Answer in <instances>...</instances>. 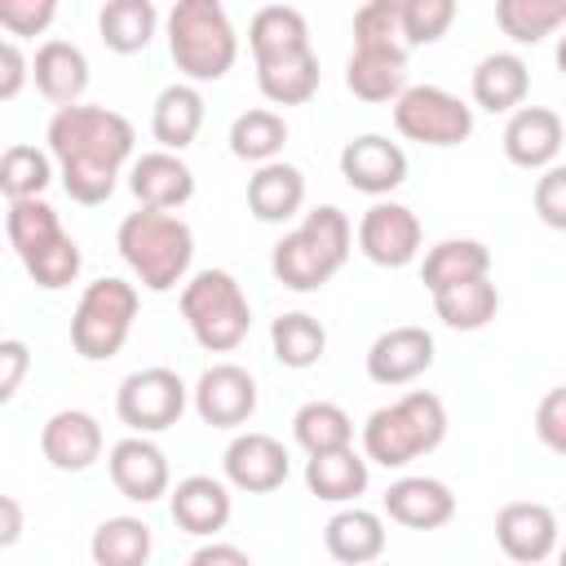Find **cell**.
<instances>
[{
	"mask_svg": "<svg viewBox=\"0 0 566 566\" xmlns=\"http://www.w3.org/2000/svg\"><path fill=\"white\" fill-rule=\"evenodd\" d=\"M323 544L340 566H371L385 553V522L371 509H340L323 526Z\"/></svg>",
	"mask_w": 566,
	"mask_h": 566,
	"instance_id": "27",
	"label": "cell"
},
{
	"mask_svg": "<svg viewBox=\"0 0 566 566\" xmlns=\"http://www.w3.org/2000/svg\"><path fill=\"white\" fill-rule=\"evenodd\" d=\"M305 203V177L296 164H261L252 177H248V212L256 221H270V226H283L301 212Z\"/></svg>",
	"mask_w": 566,
	"mask_h": 566,
	"instance_id": "24",
	"label": "cell"
},
{
	"mask_svg": "<svg viewBox=\"0 0 566 566\" xmlns=\"http://www.w3.org/2000/svg\"><path fill=\"white\" fill-rule=\"evenodd\" d=\"M128 190L137 195L142 208H155V212H172L181 203H190L195 195V172L181 155L172 150H146L133 159L128 168Z\"/></svg>",
	"mask_w": 566,
	"mask_h": 566,
	"instance_id": "18",
	"label": "cell"
},
{
	"mask_svg": "<svg viewBox=\"0 0 566 566\" xmlns=\"http://www.w3.org/2000/svg\"><path fill=\"white\" fill-rule=\"evenodd\" d=\"M137 318V287L128 279H93L80 292V305L71 314V345L88 363H106L124 349Z\"/></svg>",
	"mask_w": 566,
	"mask_h": 566,
	"instance_id": "7",
	"label": "cell"
},
{
	"mask_svg": "<svg viewBox=\"0 0 566 566\" xmlns=\"http://www.w3.org/2000/svg\"><path fill=\"white\" fill-rule=\"evenodd\" d=\"M49 181H53V164H49L44 150L18 142V146H9V150L0 155V190H4L9 203L40 199V195L49 190Z\"/></svg>",
	"mask_w": 566,
	"mask_h": 566,
	"instance_id": "40",
	"label": "cell"
},
{
	"mask_svg": "<svg viewBox=\"0 0 566 566\" xmlns=\"http://www.w3.org/2000/svg\"><path fill=\"white\" fill-rule=\"evenodd\" d=\"M394 128L420 146H460L473 133V106L438 84H411L394 102Z\"/></svg>",
	"mask_w": 566,
	"mask_h": 566,
	"instance_id": "8",
	"label": "cell"
},
{
	"mask_svg": "<svg viewBox=\"0 0 566 566\" xmlns=\"http://www.w3.org/2000/svg\"><path fill=\"white\" fill-rule=\"evenodd\" d=\"M433 310L451 332H482L500 310V287L491 283V274L469 279V283H455L447 292H433Z\"/></svg>",
	"mask_w": 566,
	"mask_h": 566,
	"instance_id": "33",
	"label": "cell"
},
{
	"mask_svg": "<svg viewBox=\"0 0 566 566\" xmlns=\"http://www.w3.org/2000/svg\"><path fill=\"white\" fill-rule=\"evenodd\" d=\"M27 75H31V62L22 57L18 40H4L0 44V102H13L27 84Z\"/></svg>",
	"mask_w": 566,
	"mask_h": 566,
	"instance_id": "48",
	"label": "cell"
},
{
	"mask_svg": "<svg viewBox=\"0 0 566 566\" xmlns=\"http://www.w3.org/2000/svg\"><path fill=\"white\" fill-rule=\"evenodd\" d=\"M115 248H119L124 265L137 274V283L146 292H172L190 270L195 234L177 212L137 208V212H128L119 221Z\"/></svg>",
	"mask_w": 566,
	"mask_h": 566,
	"instance_id": "3",
	"label": "cell"
},
{
	"mask_svg": "<svg viewBox=\"0 0 566 566\" xmlns=\"http://www.w3.org/2000/svg\"><path fill=\"white\" fill-rule=\"evenodd\" d=\"M349 243H354L349 217L336 203H318L305 212L296 230H287L274 243L270 270L287 292H318L349 261Z\"/></svg>",
	"mask_w": 566,
	"mask_h": 566,
	"instance_id": "2",
	"label": "cell"
},
{
	"mask_svg": "<svg viewBox=\"0 0 566 566\" xmlns=\"http://www.w3.org/2000/svg\"><path fill=\"white\" fill-rule=\"evenodd\" d=\"M57 18L53 0H0V27L9 35H40Z\"/></svg>",
	"mask_w": 566,
	"mask_h": 566,
	"instance_id": "45",
	"label": "cell"
},
{
	"mask_svg": "<svg viewBox=\"0 0 566 566\" xmlns=\"http://www.w3.org/2000/svg\"><path fill=\"white\" fill-rule=\"evenodd\" d=\"M557 71H562V75H566V35H562V40H557Z\"/></svg>",
	"mask_w": 566,
	"mask_h": 566,
	"instance_id": "51",
	"label": "cell"
},
{
	"mask_svg": "<svg viewBox=\"0 0 566 566\" xmlns=\"http://www.w3.org/2000/svg\"><path fill=\"white\" fill-rule=\"evenodd\" d=\"M40 451L53 469L62 473H84L97 455H102V424L80 411V407H66V411H53L40 429Z\"/></svg>",
	"mask_w": 566,
	"mask_h": 566,
	"instance_id": "20",
	"label": "cell"
},
{
	"mask_svg": "<svg viewBox=\"0 0 566 566\" xmlns=\"http://www.w3.org/2000/svg\"><path fill=\"white\" fill-rule=\"evenodd\" d=\"M221 469H226L230 486H239L248 495H270V491H279L287 482V451H283L279 438L248 429L226 447Z\"/></svg>",
	"mask_w": 566,
	"mask_h": 566,
	"instance_id": "15",
	"label": "cell"
},
{
	"mask_svg": "<svg viewBox=\"0 0 566 566\" xmlns=\"http://www.w3.org/2000/svg\"><path fill=\"white\" fill-rule=\"evenodd\" d=\"M292 438L301 442L305 455L345 451V447H354V420L345 416V407L314 398V402H305V407L292 416Z\"/></svg>",
	"mask_w": 566,
	"mask_h": 566,
	"instance_id": "35",
	"label": "cell"
},
{
	"mask_svg": "<svg viewBox=\"0 0 566 566\" xmlns=\"http://www.w3.org/2000/svg\"><path fill=\"white\" fill-rule=\"evenodd\" d=\"M159 9L150 0H111L97 13V35L111 53H142L155 40Z\"/></svg>",
	"mask_w": 566,
	"mask_h": 566,
	"instance_id": "32",
	"label": "cell"
},
{
	"mask_svg": "<svg viewBox=\"0 0 566 566\" xmlns=\"http://www.w3.org/2000/svg\"><path fill=\"white\" fill-rule=\"evenodd\" d=\"M27 367H31V349H27L22 340H13V336L0 340V402H9V398L18 394Z\"/></svg>",
	"mask_w": 566,
	"mask_h": 566,
	"instance_id": "47",
	"label": "cell"
},
{
	"mask_svg": "<svg viewBox=\"0 0 566 566\" xmlns=\"http://www.w3.org/2000/svg\"><path fill=\"white\" fill-rule=\"evenodd\" d=\"M354 49H407L402 0H367L354 13Z\"/></svg>",
	"mask_w": 566,
	"mask_h": 566,
	"instance_id": "41",
	"label": "cell"
},
{
	"mask_svg": "<svg viewBox=\"0 0 566 566\" xmlns=\"http://www.w3.org/2000/svg\"><path fill=\"white\" fill-rule=\"evenodd\" d=\"M168 53L186 84L221 80L239 57V35L217 0H177L168 9Z\"/></svg>",
	"mask_w": 566,
	"mask_h": 566,
	"instance_id": "5",
	"label": "cell"
},
{
	"mask_svg": "<svg viewBox=\"0 0 566 566\" xmlns=\"http://www.w3.org/2000/svg\"><path fill=\"white\" fill-rule=\"evenodd\" d=\"M27 274H31L40 287H49V292L75 283V274H80V243L66 234L57 248H49L44 256H35V261L27 265Z\"/></svg>",
	"mask_w": 566,
	"mask_h": 566,
	"instance_id": "43",
	"label": "cell"
},
{
	"mask_svg": "<svg viewBox=\"0 0 566 566\" xmlns=\"http://www.w3.org/2000/svg\"><path fill=\"white\" fill-rule=\"evenodd\" d=\"M358 252L385 270L411 265L420 256V217L407 203L376 199L358 221Z\"/></svg>",
	"mask_w": 566,
	"mask_h": 566,
	"instance_id": "10",
	"label": "cell"
},
{
	"mask_svg": "<svg viewBox=\"0 0 566 566\" xmlns=\"http://www.w3.org/2000/svg\"><path fill=\"white\" fill-rule=\"evenodd\" d=\"M340 177L363 195H394L407 181V150L380 133H363L340 146Z\"/></svg>",
	"mask_w": 566,
	"mask_h": 566,
	"instance_id": "13",
	"label": "cell"
},
{
	"mask_svg": "<svg viewBox=\"0 0 566 566\" xmlns=\"http://www.w3.org/2000/svg\"><path fill=\"white\" fill-rule=\"evenodd\" d=\"M500 142H504L509 164L535 172V168H553L557 164L562 142H566V128H562L557 111H548V106H522V111L509 115Z\"/></svg>",
	"mask_w": 566,
	"mask_h": 566,
	"instance_id": "17",
	"label": "cell"
},
{
	"mask_svg": "<svg viewBox=\"0 0 566 566\" xmlns=\"http://www.w3.org/2000/svg\"><path fill=\"white\" fill-rule=\"evenodd\" d=\"M305 486H310V495H318L327 504H349L367 491V455H358L354 447L310 455L305 460Z\"/></svg>",
	"mask_w": 566,
	"mask_h": 566,
	"instance_id": "30",
	"label": "cell"
},
{
	"mask_svg": "<svg viewBox=\"0 0 566 566\" xmlns=\"http://www.w3.org/2000/svg\"><path fill=\"white\" fill-rule=\"evenodd\" d=\"M495 22L513 44H539L557 27H566V0H500Z\"/></svg>",
	"mask_w": 566,
	"mask_h": 566,
	"instance_id": "39",
	"label": "cell"
},
{
	"mask_svg": "<svg viewBox=\"0 0 566 566\" xmlns=\"http://www.w3.org/2000/svg\"><path fill=\"white\" fill-rule=\"evenodd\" d=\"M49 155L57 159L62 168V190L84 203V208H97L115 195L119 186V168L133 159V124L111 111V106H62L53 111L49 119Z\"/></svg>",
	"mask_w": 566,
	"mask_h": 566,
	"instance_id": "1",
	"label": "cell"
},
{
	"mask_svg": "<svg viewBox=\"0 0 566 566\" xmlns=\"http://www.w3.org/2000/svg\"><path fill=\"white\" fill-rule=\"evenodd\" d=\"M31 80L40 88V97H49L57 111L62 106H80L84 88H88V57L80 44L71 40H44L35 49V62H31Z\"/></svg>",
	"mask_w": 566,
	"mask_h": 566,
	"instance_id": "22",
	"label": "cell"
},
{
	"mask_svg": "<svg viewBox=\"0 0 566 566\" xmlns=\"http://www.w3.org/2000/svg\"><path fill=\"white\" fill-rule=\"evenodd\" d=\"M535 438L548 451L566 455V385H557V389H548L539 398V407H535Z\"/></svg>",
	"mask_w": 566,
	"mask_h": 566,
	"instance_id": "46",
	"label": "cell"
},
{
	"mask_svg": "<svg viewBox=\"0 0 566 566\" xmlns=\"http://www.w3.org/2000/svg\"><path fill=\"white\" fill-rule=\"evenodd\" d=\"M469 88H473V102L482 111H491V115L509 111L513 115V111H522V102L531 93V71H526V62L517 53H486L473 66Z\"/></svg>",
	"mask_w": 566,
	"mask_h": 566,
	"instance_id": "26",
	"label": "cell"
},
{
	"mask_svg": "<svg viewBox=\"0 0 566 566\" xmlns=\"http://www.w3.org/2000/svg\"><path fill=\"white\" fill-rule=\"evenodd\" d=\"M4 234H9V243H13V252H18L22 265H31L35 256H44L49 248H57V243L66 239V230H62L53 203H44V199L9 203V212H4Z\"/></svg>",
	"mask_w": 566,
	"mask_h": 566,
	"instance_id": "31",
	"label": "cell"
},
{
	"mask_svg": "<svg viewBox=\"0 0 566 566\" xmlns=\"http://www.w3.org/2000/svg\"><path fill=\"white\" fill-rule=\"evenodd\" d=\"M407 80V49H354L345 62V88L358 102H398Z\"/></svg>",
	"mask_w": 566,
	"mask_h": 566,
	"instance_id": "25",
	"label": "cell"
},
{
	"mask_svg": "<svg viewBox=\"0 0 566 566\" xmlns=\"http://www.w3.org/2000/svg\"><path fill=\"white\" fill-rule=\"evenodd\" d=\"M447 438V407L429 389H411L389 407H376L363 424V455L380 469H402L429 455Z\"/></svg>",
	"mask_w": 566,
	"mask_h": 566,
	"instance_id": "4",
	"label": "cell"
},
{
	"mask_svg": "<svg viewBox=\"0 0 566 566\" xmlns=\"http://www.w3.org/2000/svg\"><path fill=\"white\" fill-rule=\"evenodd\" d=\"M199 128H203V93L195 84H186V80L159 88V97L150 106V133H155V142L177 155V150H186L199 137Z\"/></svg>",
	"mask_w": 566,
	"mask_h": 566,
	"instance_id": "28",
	"label": "cell"
},
{
	"mask_svg": "<svg viewBox=\"0 0 566 566\" xmlns=\"http://www.w3.org/2000/svg\"><path fill=\"white\" fill-rule=\"evenodd\" d=\"M115 411L133 433H164L181 420L186 411V385L172 367H142L119 380Z\"/></svg>",
	"mask_w": 566,
	"mask_h": 566,
	"instance_id": "9",
	"label": "cell"
},
{
	"mask_svg": "<svg viewBox=\"0 0 566 566\" xmlns=\"http://www.w3.org/2000/svg\"><path fill=\"white\" fill-rule=\"evenodd\" d=\"M557 566H566V544H562V548H557Z\"/></svg>",
	"mask_w": 566,
	"mask_h": 566,
	"instance_id": "52",
	"label": "cell"
},
{
	"mask_svg": "<svg viewBox=\"0 0 566 566\" xmlns=\"http://www.w3.org/2000/svg\"><path fill=\"white\" fill-rule=\"evenodd\" d=\"M270 349H274V358H279L283 367L305 371V367H314V363L323 358V349H327V327H323L314 314H305V310L279 314V318L270 323Z\"/></svg>",
	"mask_w": 566,
	"mask_h": 566,
	"instance_id": "34",
	"label": "cell"
},
{
	"mask_svg": "<svg viewBox=\"0 0 566 566\" xmlns=\"http://www.w3.org/2000/svg\"><path fill=\"white\" fill-rule=\"evenodd\" d=\"M0 513H4L0 544H4V548H13V544H18V535H22V509H18V500H13V495H0Z\"/></svg>",
	"mask_w": 566,
	"mask_h": 566,
	"instance_id": "50",
	"label": "cell"
},
{
	"mask_svg": "<svg viewBox=\"0 0 566 566\" xmlns=\"http://www.w3.org/2000/svg\"><path fill=\"white\" fill-rule=\"evenodd\" d=\"M486 274H491V248L478 239H442L420 261V283L429 292H447L455 283L486 279Z\"/></svg>",
	"mask_w": 566,
	"mask_h": 566,
	"instance_id": "29",
	"label": "cell"
},
{
	"mask_svg": "<svg viewBox=\"0 0 566 566\" xmlns=\"http://www.w3.org/2000/svg\"><path fill=\"white\" fill-rule=\"evenodd\" d=\"M150 548L155 539L142 517H106L88 539L93 566H146Z\"/></svg>",
	"mask_w": 566,
	"mask_h": 566,
	"instance_id": "36",
	"label": "cell"
},
{
	"mask_svg": "<svg viewBox=\"0 0 566 566\" xmlns=\"http://www.w3.org/2000/svg\"><path fill=\"white\" fill-rule=\"evenodd\" d=\"M318 53H301V57H283V62H270V66H256V88L265 93V102L274 106H301L318 93Z\"/></svg>",
	"mask_w": 566,
	"mask_h": 566,
	"instance_id": "37",
	"label": "cell"
},
{
	"mask_svg": "<svg viewBox=\"0 0 566 566\" xmlns=\"http://www.w3.org/2000/svg\"><path fill=\"white\" fill-rule=\"evenodd\" d=\"M248 49H252L256 66H270V62L310 53L305 13L292 9V4H265V9H256L252 22H248Z\"/></svg>",
	"mask_w": 566,
	"mask_h": 566,
	"instance_id": "23",
	"label": "cell"
},
{
	"mask_svg": "<svg viewBox=\"0 0 566 566\" xmlns=\"http://www.w3.org/2000/svg\"><path fill=\"white\" fill-rule=\"evenodd\" d=\"M186 566H252V557H248L239 544H221V539H212V544L195 548Z\"/></svg>",
	"mask_w": 566,
	"mask_h": 566,
	"instance_id": "49",
	"label": "cell"
},
{
	"mask_svg": "<svg viewBox=\"0 0 566 566\" xmlns=\"http://www.w3.org/2000/svg\"><path fill=\"white\" fill-rule=\"evenodd\" d=\"M531 203H535V217L548 230H566V164H553V168L539 172Z\"/></svg>",
	"mask_w": 566,
	"mask_h": 566,
	"instance_id": "44",
	"label": "cell"
},
{
	"mask_svg": "<svg viewBox=\"0 0 566 566\" xmlns=\"http://www.w3.org/2000/svg\"><path fill=\"white\" fill-rule=\"evenodd\" d=\"M495 544L517 566H539L557 553V513L539 500H513L495 513Z\"/></svg>",
	"mask_w": 566,
	"mask_h": 566,
	"instance_id": "12",
	"label": "cell"
},
{
	"mask_svg": "<svg viewBox=\"0 0 566 566\" xmlns=\"http://www.w3.org/2000/svg\"><path fill=\"white\" fill-rule=\"evenodd\" d=\"M190 398H195V411H199L203 424H212V429H239L256 411V380L239 363H212L195 380Z\"/></svg>",
	"mask_w": 566,
	"mask_h": 566,
	"instance_id": "11",
	"label": "cell"
},
{
	"mask_svg": "<svg viewBox=\"0 0 566 566\" xmlns=\"http://www.w3.org/2000/svg\"><path fill=\"white\" fill-rule=\"evenodd\" d=\"M283 142H287V124H283L279 111L256 106V111L234 115V124H230V155L234 159H248L256 168L261 164H274L279 150H283Z\"/></svg>",
	"mask_w": 566,
	"mask_h": 566,
	"instance_id": "38",
	"label": "cell"
},
{
	"mask_svg": "<svg viewBox=\"0 0 566 566\" xmlns=\"http://www.w3.org/2000/svg\"><path fill=\"white\" fill-rule=\"evenodd\" d=\"M230 486L221 478H208V473H190L172 486L168 495V513L172 522L186 531V535H217L226 522H230Z\"/></svg>",
	"mask_w": 566,
	"mask_h": 566,
	"instance_id": "21",
	"label": "cell"
},
{
	"mask_svg": "<svg viewBox=\"0 0 566 566\" xmlns=\"http://www.w3.org/2000/svg\"><path fill=\"white\" fill-rule=\"evenodd\" d=\"M106 469H111L115 491L133 504H155L159 495H168V455L142 433L119 438L106 455Z\"/></svg>",
	"mask_w": 566,
	"mask_h": 566,
	"instance_id": "16",
	"label": "cell"
},
{
	"mask_svg": "<svg viewBox=\"0 0 566 566\" xmlns=\"http://www.w3.org/2000/svg\"><path fill=\"white\" fill-rule=\"evenodd\" d=\"M385 513H389V522H398L407 531H438V526H447L455 517V495H451L447 482L411 473V478L389 482Z\"/></svg>",
	"mask_w": 566,
	"mask_h": 566,
	"instance_id": "19",
	"label": "cell"
},
{
	"mask_svg": "<svg viewBox=\"0 0 566 566\" xmlns=\"http://www.w3.org/2000/svg\"><path fill=\"white\" fill-rule=\"evenodd\" d=\"M433 367V336L416 323H402V327H389L371 340L367 349V376L385 389H398V385H411L416 376H424Z\"/></svg>",
	"mask_w": 566,
	"mask_h": 566,
	"instance_id": "14",
	"label": "cell"
},
{
	"mask_svg": "<svg viewBox=\"0 0 566 566\" xmlns=\"http://www.w3.org/2000/svg\"><path fill=\"white\" fill-rule=\"evenodd\" d=\"M181 318H186L190 336L199 340V349L230 354L243 345V336L252 327V305L230 270H199L181 287Z\"/></svg>",
	"mask_w": 566,
	"mask_h": 566,
	"instance_id": "6",
	"label": "cell"
},
{
	"mask_svg": "<svg viewBox=\"0 0 566 566\" xmlns=\"http://www.w3.org/2000/svg\"><path fill=\"white\" fill-rule=\"evenodd\" d=\"M455 22V0H402V40L407 49L416 44H438Z\"/></svg>",
	"mask_w": 566,
	"mask_h": 566,
	"instance_id": "42",
	"label": "cell"
}]
</instances>
